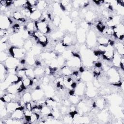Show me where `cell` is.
<instances>
[{
	"mask_svg": "<svg viewBox=\"0 0 124 124\" xmlns=\"http://www.w3.org/2000/svg\"><path fill=\"white\" fill-rule=\"evenodd\" d=\"M62 73L65 76H69L72 74L71 70L68 66H64L62 68Z\"/></svg>",
	"mask_w": 124,
	"mask_h": 124,
	"instance_id": "cell-13",
	"label": "cell"
},
{
	"mask_svg": "<svg viewBox=\"0 0 124 124\" xmlns=\"http://www.w3.org/2000/svg\"><path fill=\"white\" fill-rule=\"evenodd\" d=\"M115 48L116 51L119 53L120 55L123 56L124 54V44L122 43L118 42L115 44Z\"/></svg>",
	"mask_w": 124,
	"mask_h": 124,
	"instance_id": "cell-7",
	"label": "cell"
},
{
	"mask_svg": "<svg viewBox=\"0 0 124 124\" xmlns=\"http://www.w3.org/2000/svg\"><path fill=\"white\" fill-rule=\"evenodd\" d=\"M25 107H19L17 108L15 111H14L11 114V118L13 119L20 120L24 116L23 111Z\"/></svg>",
	"mask_w": 124,
	"mask_h": 124,
	"instance_id": "cell-3",
	"label": "cell"
},
{
	"mask_svg": "<svg viewBox=\"0 0 124 124\" xmlns=\"http://www.w3.org/2000/svg\"><path fill=\"white\" fill-rule=\"evenodd\" d=\"M51 112V108L46 105L43 106L41 109V113L43 115H48Z\"/></svg>",
	"mask_w": 124,
	"mask_h": 124,
	"instance_id": "cell-10",
	"label": "cell"
},
{
	"mask_svg": "<svg viewBox=\"0 0 124 124\" xmlns=\"http://www.w3.org/2000/svg\"><path fill=\"white\" fill-rule=\"evenodd\" d=\"M20 12L24 18L25 17H30V16L31 14V12L29 7L22 8Z\"/></svg>",
	"mask_w": 124,
	"mask_h": 124,
	"instance_id": "cell-8",
	"label": "cell"
},
{
	"mask_svg": "<svg viewBox=\"0 0 124 124\" xmlns=\"http://www.w3.org/2000/svg\"><path fill=\"white\" fill-rule=\"evenodd\" d=\"M34 73L35 75H41L42 74H43L44 73H45V70H44L41 67H37L34 70Z\"/></svg>",
	"mask_w": 124,
	"mask_h": 124,
	"instance_id": "cell-16",
	"label": "cell"
},
{
	"mask_svg": "<svg viewBox=\"0 0 124 124\" xmlns=\"http://www.w3.org/2000/svg\"><path fill=\"white\" fill-rule=\"evenodd\" d=\"M41 16H42L41 13L40 12L39 10H36V11L31 13L30 18H31V19L32 20H35L37 21L40 19Z\"/></svg>",
	"mask_w": 124,
	"mask_h": 124,
	"instance_id": "cell-6",
	"label": "cell"
},
{
	"mask_svg": "<svg viewBox=\"0 0 124 124\" xmlns=\"http://www.w3.org/2000/svg\"><path fill=\"white\" fill-rule=\"evenodd\" d=\"M47 3L46 1L44 0H41V1H38L37 8H38L39 10H43V9L45 8L46 6Z\"/></svg>",
	"mask_w": 124,
	"mask_h": 124,
	"instance_id": "cell-15",
	"label": "cell"
},
{
	"mask_svg": "<svg viewBox=\"0 0 124 124\" xmlns=\"http://www.w3.org/2000/svg\"><path fill=\"white\" fill-rule=\"evenodd\" d=\"M114 31L113 36L120 40H123L124 34V26L123 23H119L112 27Z\"/></svg>",
	"mask_w": 124,
	"mask_h": 124,
	"instance_id": "cell-1",
	"label": "cell"
},
{
	"mask_svg": "<svg viewBox=\"0 0 124 124\" xmlns=\"http://www.w3.org/2000/svg\"><path fill=\"white\" fill-rule=\"evenodd\" d=\"M39 116H40L39 114L32 112L30 116V123H35V121L39 120Z\"/></svg>",
	"mask_w": 124,
	"mask_h": 124,
	"instance_id": "cell-14",
	"label": "cell"
},
{
	"mask_svg": "<svg viewBox=\"0 0 124 124\" xmlns=\"http://www.w3.org/2000/svg\"><path fill=\"white\" fill-rule=\"evenodd\" d=\"M44 95V92L40 89H36L34 92L32 93L31 96L33 100L38 101L42 99Z\"/></svg>",
	"mask_w": 124,
	"mask_h": 124,
	"instance_id": "cell-5",
	"label": "cell"
},
{
	"mask_svg": "<svg viewBox=\"0 0 124 124\" xmlns=\"http://www.w3.org/2000/svg\"><path fill=\"white\" fill-rule=\"evenodd\" d=\"M109 39L104 37H101L98 39V42L100 44V45H103V46H107L108 45Z\"/></svg>",
	"mask_w": 124,
	"mask_h": 124,
	"instance_id": "cell-12",
	"label": "cell"
},
{
	"mask_svg": "<svg viewBox=\"0 0 124 124\" xmlns=\"http://www.w3.org/2000/svg\"><path fill=\"white\" fill-rule=\"evenodd\" d=\"M46 20L45 19H40V21L35 22L37 30L40 31L44 34L49 31V28Z\"/></svg>",
	"mask_w": 124,
	"mask_h": 124,
	"instance_id": "cell-2",
	"label": "cell"
},
{
	"mask_svg": "<svg viewBox=\"0 0 124 124\" xmlns=\"http://www.w3.org/2000/svg\"><path fill=\"white\" fill-rule=\"evenodd\" d=\"M22 99L24 100V101L26 103L27 102H31L32 99V96L31 93L29 92H27L24 93L23 94Z\"/></svg>",
	"mask_w": 124,
	"mask_h": 124,
	"instance_id": "cell-11",
	"label": "cell"
},
{
	"mask_svg": "<svg viewBox=\"0 0 124 124\" xmlns=\"http://www.w3.org/2000/svg\"><path fill=\"white\" fill-rule=\"evenodd\" d=\"M37 40L38 41V43H39V44L42 45L43 46H45L47 45V38L45 34L38 38Z\"/></svg>",
	"mask_w": 124,
	"mask_h": 124,
	"instance_id": "cell-9",
	"label": "cell"
},
{
	"mask_svg": "<svg viewBox=\"0 0 124 124\" xmlns=\"http://www.w3.org/2000/svg\"><path fill=\"white\" fill-rule=\"evenodd\" d=\"M20 107L16 101H13L7 103V104L6 106V108L7 111V112L9 113H12L18 107Z\"/></svg>",
	"mask_w": 124,
	"mask_h": 124,
	"instance_id": "cell-4",
	"label": "cell"
}]
</instances>
